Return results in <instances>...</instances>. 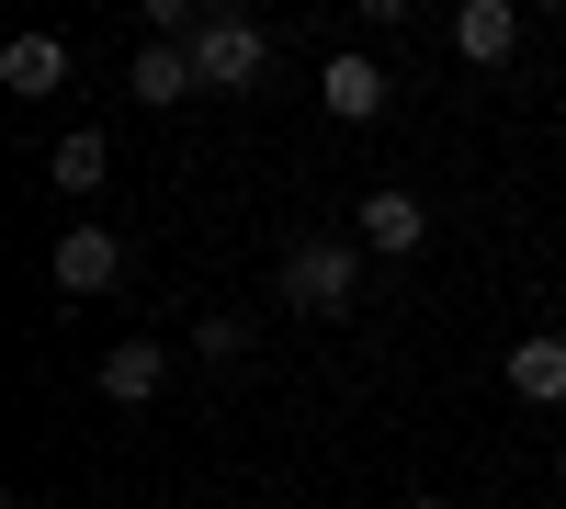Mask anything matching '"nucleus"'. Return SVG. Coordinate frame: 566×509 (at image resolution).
<instances>
[{
    "instance_id": "9b49d317",
    "label": "nucleus",
    "mask_w": 566,
    "mask_h": 509,
    "mask_svg": "<svg viewBox=\"0 0 566 509\" xmlns=\"http://www.w3.org/2000/svg\"><path fill=\"white\" fill-rule=\"evenodd\" d=\"M103 159H114V148H103V125H69V136H57V159H45V181H57V193H103Z\"/></svg>"
},
{
    "instance_id": "9d476101",
    "label": "nucleus",
    "mask_w": 566,
    "mask_h": 509,
    "mask_svg": "<svg viewBox=\"0 0 566 509\" xmlns=\"http://www.w3.org/2000/svg\"><path fill=\"white\" fill-rule=\"evenodd\" d=\"M453 45H464L476 68H499L510 45H522V12H510V0H464V12H453Z\"/></svg>"
},
{
    "instance_id": "7ed1b4c3",
    "label": "nucleus",
    "mask_w": 566,
    "mask_h": 509,
    "mask_svg": "<svg viewBox=\"0 0 566 509\" xmlns=\"http://www.w3.org/2000/svg\"><path fill=\"white\" fill-rule=\"evenodd\" d=\"M103 284H125V238L114 226H69L57 238V295H103Z\"/></svg>"
},
{
    "instance_id": "20e7f679",
    "label": "nucleus",
    "mask_w": 566,
    "mask_h": 509,
    "mask_svg": "<svg viewBox=\"0 0 566 509\" xmlns=\"http://www.w3.org/2000/svg\"><path fill=\"white\" fill-rule=\"evenodd\" d=\"M386 91H397V79L374 68V57H328V68H317V103L340 114V125H374V114H386Z\"/></svg>"
},
{
    "instance_id": "f03ea898",
    "label": "nucleus",
    "mask_w": 566,
    "mask_h": 509,
    "mask_svg": "<svg viewBox=\"0 0 566 509\" xmlns=\"http://www.w3.org/2000/svg\"><path fill=\"white\" fill-rule=\"evenodd\" d=\"M352 284H363V261H352L340 238H295V250H283V306L340 317V306H352Z\"/></svg>"
},
{
    "instance_id": "423d86ee",
    "label": "nucleus",
    "mask_w": 566,
    "mask_h": 509,
    "mask_svg": "<svg viewBox=\"0 0 566 509\" xmlns=\"http://www.w3.org/2000/svg\"><path fill=\"white\" fill-rule=\"evenodd\" d=\"M125 91H136L148 114L181 103V91H205V79H193V45H159V34H148V45H136V68H125Z\"/></svg>"
},
{
    "instance_id": "f8f14e48",
    "label": "nucleus",
    "mask_w": 566,
    "mask_h": 509,
    "mask_svg": "<svg viewBox=\"0 0 566 509\" xmlns=\"http://www.w3.org/2000/svg\"><path fill=\"white\" fill-rule=\"evenodd\" d=\"M408 509H453V498H408Z\"/></svg>"
},
{
    "instance_id": "6e6552de",
    "label": "nucleus",
    "mask_w": 566,
    "mask_h": 509,
    "mask_svg": "<svg viewBox=\"0 0 566 509\" xmlns=\"http://www.w3.org/2000/svg\"><path fill=\"white\" fill-rule=\"evenodd\" d=\"M159 385H170V351H159V340H114V351H103V396H125V407H148Z\"/></svg>"
},
{
    "instance_id": "f257e3e1",
    "label": "nucleus",
    "mask_w": 566,
    "mask_h": 509,
    "mask_svg": "<svg viewBox=\"0 0 566 509\" xmlns=\"http://www.w3.org/2000/svg\"><path fill=\"white\" fill-rule=\"evenodd\" d=\"M181 45H193V79H205V91H250V79L272 68V34H261V23H239V12H205Z\"/></svg>"
},
{
    "instance_id": "4468645a",
    "label": "nucleus",
    "mask_w": 566,
    "mask_h": 509,
    "mask_svg": "<svg viewBox=\"0 0 566 509\" xmlns=\"http://www.w3.org/2000/svg\"><path fill=\"white\" fill-rule=\"evenodd\" d=\"M12 509H34V498H12Z\"/></svg>"
},
{
    "instance_id": "0eeeda50",
    "label": "nucleus",
    "mask_w": 566,
    "mask_h": 509,
    "mask_svg": "<svg viewBox=\"0 0 566 509\" xmlns=\"http://www.w3.org/2000/svg\"><path fill=\"white\" fill-rule=\"evenodd\" d=\"M419 238H431V215H419V193H363V250L408 261Z\"/></svg>"
},
{
    "instance_id": "ddd939ff",
    "label": "nucleus",
    "mask_w": 566,
    "mask_h": 509,
    "mask_svg": "<svg viewBox=\"0 0 566 509\" xmlns=\"http://www.w3.org/2000/svg\"><path fill=\"white\" fill-rule=\"evenodd\" d=\"M555 476H566V453H555Z\"/></svg>"
},
{
    "instance_id": "1a4fd4ad",
    "label": "nucleus",
    "mask_w": 566,
    "mask_h": 509,
    "mask_svg": "<svg viewBox=\"0 0 566 509\" xmlns=\"http://www.w3.org/2000/svg\"><path fill=\"white\" fill-rule=\"evenodd\" d=\"M57 79H69V45H57V34H23V45H0V91H23V103H45Z\"/></svg>"
},
{
    "instance_id": "39448f33",
    "label": "nucleus",
    "mask_w": 566,
    "mask_h": 509,
    "mask_svg": "<svg viewBox=\"0 0 566 509\" xmlns=\"http://www.w3.org/2000/svg\"><path fill=\"white\" fill-rule=\"evenodd\" d=\"M510 396H522V407H555V396H566V340H555V329L510 340Z\"/></svg>"
}]
</instances>
